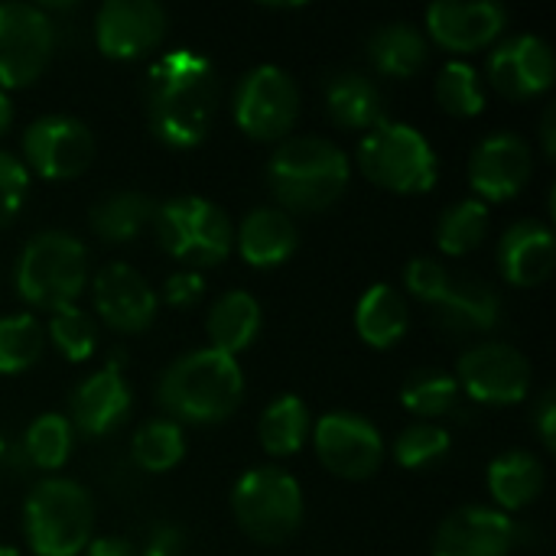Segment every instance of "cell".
Listing matches in <instances>:
<instances>
[{"mask_svg": "<svg viewBox=\"0 0 556 556\" xmlns=\"http://www.w3.org/2000/svg\"><path fill=\"white\" fill-rule=\"evenodd\" d=\"M88 283V251L68 231H42L26 241L16 261V293L23 303L59 313L75 306Z\"/></svg>", "mask_w": 556, "mask_h": 556, "instance_id": "277c9868", "label": "cell"}, {"mask_svg": "<svg viewBox=\"0 0 556 556\" xmlns=\"http://www.w3.org/2000/svg\"><path fill=\"white\" fill-rule=\"evenodd\" d=\"M358 166L375 186L397 195L430 192L440 176L430 140L417 127L397 121H381L365 134L358 143Z\"/></svg>", "mask_w": 556, "mask_h": 556, "instance_id": "8992f818", "label": "cell"}, {"mask_svg": "<svg viewBox=\"0 0 556 556\" xmlns=\"http://www.w3.org/2000/svg\"><path fill=\"white\" fill-rule=\"evenodd\" d=\"M407 326H410L407 300L391 283H375L362 293L355 309V329L365 345L391 349L407 336Z\"/></svg>", "mask_w": 556, "mask_h": 556, "instance_id": "d4e9b609", "label": "cell"}, {"mask_svg": "<svg viewBox=\"0 0 556 556\" xmlns=\"http://www.w3.org/2000/svg\"><path fill=\"white\" fill-rule=\"evenodd\" d=\"M541 140H544V153L554 156L556 150V111L547 108L544 111V121H541Z\"/></svg>", "mask_w": 556, "mask_h": 556, "instance_id": "f6af8a7d", "label": "cell"}, {"mask_svg": "<svg viewBox=\"0 0 556 556\" xmlns=\"http://www.w3.org/2000/svg\"><path fill=\"white\" fill-rule=\"evenodd\" d=\"M300 117V88L277 65L251 68L235 88V121L254 140H280Z\"/></svg>", "mask_w": 556, "mask_h": 556, "instance_id": "9c48e42d", "label": "cell"}, {"mask_svg": "<svg viewBox=\"0 0 556 556\" xmlns=\"http://www.w3.org/2000/svg\"><path fill=\"white\" fill-rule=\"evenodd\" d=\"M160 407L182 424H222L244 401L241 365L215 349H199L176 358L160 378Z\"/></svg>", "mask_w": 556, "mask_h": 556, "instance_id": "7a4b0ae2", "label": "cell"}, {"mask_svg": "<svg viewBox=\"0 0 556 556\" xmlns=\"http://www.w3.org/2000/svg\"><path fill=\"white\" fill-rule=\"evenodd\" d=\"M130 453H134V463L143 472L160 476V472H169V469H176L182 463L186 437H182L176 420H166V417L163 420H150V424H143L137 430Z\"/></svg>", "mask_w": 556, "mask_h": 556, "instance_id": "1f68e13d", "label": "cell"}, {"mask_svg": "<svg viewBox=\"0 0 556 556\" xmlns=\"http://www.w3.org/2000/svg\"><path fill=\"white\" fill-rule=\"evenodd\" d=\"M202 293H205V283L195 270H179V274L166 277V283H163V296L176 309L195 306L202 300Z\"/></svg>", "mask_w": 556, "mask_h": 556, "instance_id": "60d3db41", "label": "cell"}, {"mask_svg": "<svg viewBox=\"0 0 556 556\" xmlns=\"http://www.w3.org/2000/svg\"><path fill=\"white\" fill-rule=\"evenodd\" d=\"M235 248L251 267H280L296 251V225L283 208H254L235 231Z\"/></svg>", "mask_w": 556, "mask_h": 556, "instance_id": "603a6c76", "label": "cell"}, {"mask_svg": "<svg viewBox=\"0 0 556 556\" xmlns=\"http://www.w3.org/2000/svg\"><path fill=\"white\" fill-rule=\"evenodd\" d=\"M49 339L68 362H85L94 352V323L85 309L65 306L49 319Z\"/></svg>", "mask_w": 556, "mask_h": 556, "instance_id": "74e56055", "label": "cell"}, {"mask_svg": "<svg viewBox=\"0 0 556 556\" xmlns=\"http://www.w3.org/2000/svg\"><path fill=\"white\" fill-rule=\"evenodd\" d=\"M143 98L150 130L160 143L173 150L199 147L215 117V68L192 49H173L160 55L147 72Z\"/></svg>", "mask_w": 556, "mask_h": 556, "instance_id": "6da1fadb", "label": "cell"}, {"mask_svg": "<svg viewBox=\"0 0 556 556\" xmlns=\"http://www.w3.org/2000/svg\"><path fill=\"white\" fill-rule=\"evenodd\" d=\"M130 414V388L117 362H108L101 371L88 375L68 404V424L81 437H104L124 424Z\"/></svg>", "mask_w": 556, "mask_h": 556, "instance_id": "d6986e66", "label": "cell"}, {"mask_svg": "<svg viewBox=\"0 0 556 556\" xmlns=\"http://www.w3.org/2000/svg\"><path fill=\"white\" fill-rule=\"evenodd\" d=\"M153 215H156V202L150 195L114 192L91 208L88 222H91V231L104 244H127L153 222Z\"/></svg>", "mask_w": 556, "mask_h": 556, "instance_id": "f1b7e54d", "label": "cell"}, {"mask_svg": "<svg viewBox=\"0 0 556 556\" xmlns=\"http://www.w3.org/2000/svg\"><path fill=\"white\" fill-rule=\"evenodd\" d=\"M456 384L472 401L489 404V407L518 404L531 391V365L515 345L485 342V345L469 349L459 358Z\"/></svg>", "mask_w": 556, "mask_h": 556, "instance_id": "4fadbf2b", "label": "cell"}, {"mask_svg": "<svg viewBox=\"0 0 556 556\" xmlns=\"http://www.w3.org/2000/svg\"><path fill=\"white\" fill-rule=\"evenodd\" d=\"M153 228L163 251L189 267H215L235 248L228 215L202 195H176L156 205Z\"/></svg>", "mask_w": 556, "mask_h": 556, "instance_id": "52a82bcc", "label": "cell"}, {"mask_svg": "<svg viewBox=\"0 0 556 556\" xmlns=\"http://www.w3.org/2000/svg\"><path fill=\"white\" fill-rule=\"evenodd\" d=\"M489 235V208L479 199H466L450 205L437 222V244L450 257L472 254Z\"/></svg>", "mask_w": 556, "mask_h": 556, "instance_id": "4dcf8cb0", "label": "cell"}, {"mask_svg": "<svg viewBox=\"0 0 556 556\" xmlns=\"http://www.w3.org/2000/svg\"><path fill=\"white\" fill-rule=\"evenodd\" d=\"M508 26V10L492 0L479 3H433L427 10L430 36L450 52H476L492 46Z\"/></svg>", "mask_w": 556, "mask_h": 556, "instance_id": "ffe728a7", "label": "cell"}, {"mask_svg": "<svg viewBox=\"0 0 556 556\" xmlns=\"http://www.w3.org/2000/svg\"><path fill=\"white\" fill-rule=\"evenodd\" d=\"M81 556H137V551L127 538H98V541H88Z\"/></svg>", "mask_w": 556, "mask_h": 556, "instance_id": "ee69618b", "label": "cell"}, {"mask_svg": "<svg viewBox=\"0 0 556 556\" xmlns=\"http://www.w3.org/2000/svg\"><path fill=\"white\" fill-rule=\"evenodd\" d=\"M257 437H261V446L277 459H287V456L300 453L306 437H309V410H306V404L300 397H293V394L277 397L261 414Z\"/></svg>", "mask_w": 556, "mask_h": 556, "instance_id": "f546056e", "label": "cell"}, {"mask_svg": "<svg viewBox=\"0 0 556 556\" xmlns=\"http://www.w3.org/2000/svg\"><path fill=\"white\" fill-rule=\"evenodd\" d=\"M0 556H20L16 547H7V544H0Z\"/></svg>", "mask_w": 556, "mask_h": 556, "instance_id": "7dc6e473", "label": "cell"}, {"mask_svg": "<svg viewBox=\"0 0 556 556\" xmlns=\"http://www.w3.org/2000/svg\"><path fill=\"white\" fill-rule=\"evenodd\" d=\"M437 319L453 332H492L502 323L498 293L469 274H450L443 296L433 303Z\"/></svg>", "mask_w": 556, "mask_h": 556, "instance_id": "7402d4cb", "label": "cell"}, {"mask_svg": "<svg viewBox=\"0 0 556 556\" xmlns=\"http://www.w3.org/2000/svg\"><path fill=\"white\" fill-rule=\"evenodd\" d=\"M231 511L238 528L257 544H283L303 525V489L300 482L274 466L251 469L231 492Z\"/></svg>", "mask_w": 556, "mask_h": 556, "instance_id": "ba28073f", "label": "cell"}, {"mask_svg": "<svg viewBox=\"0 0 556 556\" xmlns=\"http://www.w3.org/2000/svg\"><path fill=\"white\" fill-rule=\"evenodd\" d=\"M137 556H182V534L173 525H163L150 534L147 547Z\"/></svg>", "mask_w": 556, "mask_h": 556, "instance_id": "7bdbcfd3", "label": "cell"}, {"mask_svg": "<svg viewBox=\"0 0 556 556\" xmlns=\"http://www.w3.org/2000/svg\"><path fill=\"white\" fill-rule=\"evenodd\" d=\"M450 267H443L440 261H430V257H414L404 270V283L407 290L420 300V303H437L450 283Z\"/></svg>", "mask_w": 556, "mask_h": 556, "instance_id": "ab89813d", "label": "cell"}, {"mask_svg": "<svg viewBox=\"0 0 556 556\" xmlns=\"http://www.w3.org/2000/svg\"><path fill=\"white\" fill-rule=\"evenodd\" d=\"M91 303L101 323L121 336L143 332L156 316V293L140 277V270L127 264H108L94 274Z\"/></svg>", "mask_w": 556, "mask_h": 556, "instance_id": "9a60e30c", "label": "cell"}, {"mask_svg": "<svg viewBox=\"0 0 556 556\" xmlns=\"http://www.w3.org/2000/svg\"><path fill=\"white\" fill-rule=\"evenodd\" d=\"M23 450L33 466L39 469H59L72 453V424L62 414H42L29 424Z\"/></svg>", "mask_w": 556, "mask_h": 556, "instance_id": "d590c367", "label": "cell"}, {"mask_svg": "<svg viewBox=\"0 0 556 556\" xmlns=\"http://www.w3.org/2000/svg\"><path fill=\"white\" fill-rule=\"evenodd\" d=\"M531 173H534L531 147L518 134H505V130L485 137L469 160V182L485 202L515 199L528 186Z\"/></svg>", "mask_w": 556, "mask_h": 556, "instance_id": "e0dca14e", "label": "cell"}, {"mask_svg": "<svg viewBox=\"0 0 556 556\" xmlns=\"http://www.w3.org/2000/svg\"><path fill=\"white\" fill-rule=\"evenodd\" d=\"M46 349V332L36 316L16 313L0 319V375L29 371Z\"/></svg>", "mask_w": 556, "mask_h": 556, "instance_id": "d6a6232c", "label": "cell"}, {"mask_svg": "<svg viewBox=\"0 0 556 556\" xmlns=\"http://www.w3.org/2000/svg\"><path fill=\"white\" fill-rule=\"evenodd\" d=\"M257 332H261V306L244 290L225 293L208 313V339H212L208 349L215 352H225L235 358L257 339Z\"/></svg>", "mask_w": 556, "mask_h": 556, "instance_id": "83f0119b", "label": "cell"}, {"mask_svg": "<svg viewBox=\"0 0 556 556\" xmlns=\"http://www.w3.org/2000/svg\"><path fill=\"white\" fill-rule=\"evenodd\" d=\"M368 59L388 78H414L430 59L427 36L410 23H388L368 39Z\"/></svg>", "mask_w": 556, "mask_h": 556, "instance_id": "4316f807", "label": "cell"}, {"mask_svg": "<svg viewBox=\"0 0 556 556\" xmlns=\"http://www.w3.org/2000/svg\"><path fill=\"white\" fill-rule=\"evenodd\" d=\"M453 440L450 433L440 427V424H410L407 430L397 433L394 440V459L404 466V469H424V466H433L440 463L446 453H450Z\"/></svg>", "mask_w": 556, "mask_h": 556, "instance_id": "8d00e7d4", "label": "cell"}, {"mask_svg": "<svg viewBox=\"0 0 556 556\" xmlns=\"http://www.w3.org/2000/svg\"><path fill=\"white\" fill-rule=\"evenodd\" d=\"M55 46L52 20L33 3H0V88L33 85Z\"/></svg>", "mask_w": 556, "mask_h": 556, "instance_id": "30bf717a", "label": "cell"}, {"mask_svg": "<svg viewBox=\"0 0 556 556\" xmlns=\"http://www.w3.org/2000/svg\"><path fill=\"white\" fill-rule=\"evenodd\" d=\"M3 453H7V440H3V433H0V459H3Z\"/></svg>", "mask_w": 556, "mask_h": 556, "instance_id": "c3c4849f", "label": "cell"}, {"mask_svg": "<svg viewBox=\"0 0 556 556\" xmlns=\"http://www.w3.org/2000/svg\"><path fill=\"white\" fill-rule=\"evenodd\" d=\"M456 401H459V384L453 375H443V371H417L401 388V404L410 414L424 417L427 424H433V417L453 414Z\"/></svg>", "mask_w": 556, "mask_h": 556, "instance_id": "836d02e7", "label": "cell"}, {"mask_svg": "<svg viewBox=\"0 0 556 556\" xmlns=\"http://www.w3.org/2000/svg\"><path fill=\"white\" fill-rule=\"evenodd\" d=\"M10 124H13V108H10V98H7V91L0 88V134H3Z\"/></svg>", "mask_w": 556, "mask_h": 556, "instance_id": "bcb514c9", "label": "cell"}, {"mask_svg": "<svg viewBox=\"0 0 556 556\" xmlns=\"http://www.w3.org/2000/svg\"><path fill=\"white\" fill-rule=\"evenodd\" d=\"M437 101L453 117H479L485 111L479 72L469 62H446L437 75Z\"/></svg>", "mask_w": 556, "mask_h": 556, "instance_id": "e575fe53", "label": "cell"}, {"mask_svg": "<svg viewBox=\"0 0 556 556\" xmlns=\"http://www.w3.org/2000/svg\"><path fill=\"white\" fill-rule=\"evenodd\" d=\"M313 443L319 463L332 476L349 482L371 479L384 463V440L378 427L358 414H345V410L326 414L313 430Z\"/></svg>", "mask_w": 556, "mask_h": 556, "instance_id": "7c38bea8", "label": "cell"}, {"mask_svg": "<svg viewBox=\"0 0 556 556\" xmlns=\"http://www.w3.org/2000/svg\"><path fill=\"white\" fill-rule=\"evenodd\" d=\"M489 81L502 98L528 101L554 85V52L541 36H511L489 55Z\"/></svg>", "mask_w": 556, "mask_h": 556, "instance_id": "2e32d148", "label": "cell"}, {"mask_svg": "<svg viewBox=\"0 0 556 556\" xmlns=\"http://www.w3.org/2000/svg\"><path fill=\"white\" fill-rule=\"evenodd\" d=\"M326 108L329 117L345 130H371L384 117L381 88L362 72H339L326 81Z\"/></svg>", "mask_w": 556, "mask_h": 556, "instance_id": "cb8c5ba5", "label": "cell"}, {"mask_svg": "<svg viewBox=\"0 0 556 556\" xmlns=\"http://www.w3.org/2000/svg\"><path fill=\"white\" fill-rule=\"evenodd\" d=\"M166 23L153 0H108L94 16V42L108 59H137L163 42Z\"/></svg>", "mask_w": 556, "mask_h": 556, "instance_id": "5bb4252c", "label": "cell"}, {"mask_svg": "<svg viewBox=\"0 0 556 556\" xmlns=\"http://www.w3.org/2000/svg\"><path fill=\"white\" fill-rule=\"evenodd\" d=\"M518 534L505 511L469 505L453 511L437 538H433V556H508Z\"/></svg>", "mask_w": 556, "mask_h": 556, "instance_id": "ac0fdd59", "label": "cell"}, {"mask_svg": "<svg viewBox=\"0 0 556 556\" xmlns=\"http://www.w3.org/2000/svg\"><path fill=\"white\" fill-rule=\"evenodd\" d=\"M554 231L544 222L525 218V222H515L502 235L498 267H502V277L511 287H521V290L541 287L554 274Z\"/></svg>", "mask_w": 556, "mask_h": 556, "instance_id": "44dd1931", "label": "cell"}, {"mask_svg": "<svg viewBox=\"0 0 556 556\" xmlns=\"http://www.w3.org/2000/svg\"><path fill=\"white\" fill-rule=\"evenodd\" d=\"M534 430H538L541 443H544L547 450H554V446H556V397H554V388H547V391L541 394V401L534 404Z\"/></svg>", "mask_w": 556, "mask_h": 556, "instance_id": "b9f144b4", "label": "cell"}, {"mask_svg": "<svg viewBox=\"0 0 556 556\" xmlns=\"http://www.w3.org/2000/svg\"><path fill=\"white\" fill-rule=\"evenodd\" d=\"M349 176V156L326 137H290L267 163L274 199L300 215L332 208L345 195Z\"/></svg>", "mask_w": 556, "mask_h": 556, "instance_id": "3957f363", "label": "cell"}, {"mask_svg": "<svg viewBox=\"0 0 556 556\" xmlns=\"http://www.w3.org/2000/svg\"><path fill=\"white\" fill-rule=\"evenodd\" d=\"M23 156L26 166L49 179L65 182L81 176L94 160V137L91 130L68 114H46L36 117L23 134Z\"/></svg>", "mask_w": 556, "mask_h": 556, "instance_id": "8fae6325", "label": "cell"}, {"mask_svg": "<svg viewBox=\"0 0 556 556\" xmlns=\"http://www.w3.org/2000/svg\"><path fill=\"white\" fill-rule=\"evenodd\" d=\"M94 528L91 495L72 479H42L23 508L26 544L36 556H78Z\"/></svg>", "mask_w": 556, "mask_h": 556, "instance_id": "5b68a950", "label": "cell"}, {"mask_svg": "<svg viewBox=\"0 0 556 556\" xmlns=\"http://www.w3.org/2000/svg\"><path fill=\"white\" fill-rule=\"evenodd\" d=\"M26 192H29V169L7 150H0V231L16 222Z\"/></svg>", "mask_w": 556, "mask_h": 556, "instance_id": "f35d334b", "label": "cell"}, {"mask_svg": "<svg viewBox=\"0 0 556 556\" xmlns=\"http://www.w3.org/2000/svg\"><path fill=\"white\" fill-rule=\"evenodd\" d=\"M544 482H547V476H544L541 459L525 450L505 453L489 466V492L505 511L531 508L541 498Z\"/></svg>", "mask_w": 556, "mask_h": 556, "instance_id": "484cf974", "label": "cell"}]
</instances>
